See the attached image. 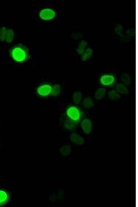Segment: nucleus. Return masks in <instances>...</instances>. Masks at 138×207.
<instances>
[{"label":"nucleus","instance_id":"f257e3e1","mask_svg":"<svg viewBox=\"0 0 138 207\" xmlns=\"http://www.w3.org/2000/svg\"><path fill=\"white\" fill-rule=\"evenodd\" d=\"M9 54L13 61L19 63L25 62L30 57L28 48L22 44L16 45L12 47Z\"/></svg>","mask_w":138,"mask_h":207},{"label":"nucleus","instance_id":"f03ea898","mask_svg":"<svg viewBox=\"0 0 138 207\" xmlns=\"http://www.w3.org/2000/svg\"><path fill=\"white\" fill-rule=\"evenodd\" d=\"M52 85L51 84L44 83L38 86L36 90L38 96L40 98H45L51 96Z\"/></svg>","mask_w":138,"mask_h":207},{"label":"nucleus","instance_id":"7ed1b4c3","mask_svg":"<svg viewBox=\"0 0 138 207\" xmlns=\"http://www.w3.org/2000/svg\"><path fill=\"white\" fill-rule=\"evenodd\" d=\"M39 15L40 18L43 21H50L56 18V13L53 8H46L40 10Z\"/></svg>","mask_w":138,"mask_h":207},{"label":"nucleus","instance_id":"20e7f679","mask_svg":"<svg viewBox=\"0 0 138 207\" xmlns=\"http://www.w3.org/2000/svg\"><path fill=\"white\" fill-rule=\"evenodd\" d=\"M81 127L83 132L85 134H89L92 131L93 125L91 120L86 118L83 120L81 123Z\"/></svg>","mask_w":138,"mask_h":207},{"label":"nucleus","instance_id":"39448f33","mask_svg":"<svg viewBox=\"0 0 138 207\" xmlns=\"http://www.w3.org/2000/svg\"><path fill=\"white\" fill-rule=\"evenodd\" d=\"M66 113L68 119L77 121L79 119L80 116L79 110L77 108L71 107L67 110Z\"/></svg>","mask_w":138,"mask_h":207},{"label":"nucleus","instance_id":"423d86ee","mask_svg":"<svg viewBox=\"0 0 138 207\" xmlns=\"http://www.w3.org/2000/svg\"><path fill=\"white\" fill-rule=\"evenodd\" d=\"M10 199V195L7 190L0 189V207H3L8 204Z\"/></svg>","mask_w":138,"mask_h":207},{"label":"nucleus","instance_id":"0eeeda50","mask_svg":"<svg viewBox=\"0 0 138 207\" xmlns=\"http://www.w3.org/2000/svg\"><path fill=\"white\" fill-rule=\"evenodd\" d=\"M70 139L72 142L76 145H82L85 143L84 139L79 134L73 133L71 134Z\"/></svg>","mask_w":138,"mask_h":207},{"label":"nucleus","instance_id":"6e6552de","mask_svg":"<svg viewBox=\"0 0 138 207\" xmlns=\"http://www.w3.org/2000/svg\"><path fill=\"white\" fill-rule=\"evenodd\" d=\"M115 81V77L110 74L104 75L100 78L101 83L104 85H109L113 84Z\"/></svg>","mask_w":138,"mask_h":207},{"label":"nucleus","instance_id":"1a4fd4ad","mask_svg":"<svg viewBox=\"0 0 138 207\" xmlns=\"http://www.w3.org/2000/svg\"><path fill=\"white\" fill-rule=\"evenodd\" d=\"M64 126L67 130L72 131L77 127V124L74 120L68 118L64 122Z\"/></svg>","mask_w":138,"mask_h":207},{"label":"nucleus","instance_id":"9d476101","mask_svg":"<svg viewBox=\"0 0 138 207\" xmlns=\"http://www.w3.org/2000/svg\"><path fill=\"white\" fill-rule=\"evenodd\" d=\"M88 44V43L87 41L84 40L81 41L76 49V51L78 55H81L87 48Z\"/></svg>","mask_w":138,"mask_h":207},{"label":"nucleus","instance_id":"9b49d317","mask_svg":"<svg viewBox=\"0 0 138 207\" xmlns=\"http://www.w3.org/2000/svg\"><path fill=\"white\" fill-rule=\"evenodd\" d=\"M107 93L106 88H100L97 89L94 94L95 98L97 100H100L105 96Z\"/></svg>","mask_w":138,"mask_h":207},{"label":"nucleus","instance_id":"f8f14e48","mask_svg":"<svg viewBox=\"0 0 138 207\" xmlns=\"http://www.w3.org/2000/svg\"><path fill=\"white\" fill-rule=\"evenodd\" d=\"M93 53V50L90 47H87L81 56V59L83 61H86L91 57Z\"/></svg>","mask_w":138,"mask_h":207},{"label":"nucleus","instance_id":"ddd939ff","mask_svg":"<svg viewBox=\"0 0 138 207\" xmlns=\"http://www.w3.org/2000/svg\"><path fill=\"white\" fill-rule=\"evenodd\" d=\"M116 91L120 94L126 95L128 93V90L127 86L123 83L117 84L116 86Z\"/></svg>","mask_w":138,"mask_h":207},{"label":"nucleus","instance_id":"4468645a","mask_svg":"<svg viewBox=\"0 0 138 207\" xmlns=\"http://www.w3.org/2000/svg\"><path fill=\"white\" fill-rule=\"evenodd\" d=\"M72 149L69 145H66L61 146L59 150V152L61 155L64 156H68L72 152Z\"/></svg>","mask_w":138,"mask_h":207},{"label":"nucleus","instance_id":"2eb2a0df","mask_svg":"<svg viewBox=\"0 0 138 207\" xmlns=\"http://www.w3.org/2000/svg\"><path fill=\"white\" fill-rule=\"evenodd\" d=\"M83 99V95L80 91H75L73 93L72 100L73 102L76 104H78L81 102Z\"/></svg>","mask_w":138,"mask_h":207},{"label":"nucleus","instance_id":"dca6fc26","mask_svg":"<svg viewBox=\"0 0 138 207\" xmlns=\"http://www.w3.org/2000/svg\"><path fill=\"white\" fill-rule=\"evenodd\" d=\"M61 91V87L59 84H54L52 85L51 96L55 97H57L60 95Z\"/></svg>","mask_w":138,"mask_h":207},{"label":"nucleus","instance_id":"f3484780","mask_svg":"<svg viewBox=\"0 0 138 207\" xmlns=\"http://www.w3.org/2000/svg\"><path fill=\"white\" fill-rule=\"evenodd\" d=\"M83 107L87 109H91L94 105V102L92 98L90 97L85 98L83 101Z\"/></svg>","mask_w":138,"mask_h":207},{"label":"nucleus","instance_id":"a211bd4d","mask_svg":"<svg viewBox=\"0 0 138 207\" xmlns=\"http://www.w3.org/2000/svg\"><path fill=\"white\" fill-rule=\"evenodd\" d=\"M108 97L113 100H117L121 98L120 94L115 90H111L108 91Z\"/></svg>","mask_w":138,"mask_h":207},{"label":"nucleus","instance_id":"6ab92c4d","mask_svg":"<svg viewBox=\"0 0 138 207\" xmlns=\"http://www.w3.org/2000/svg\"><path fill=\"white\" fill-rule=\"evenodd\" d=\"M121 81L123 83L127 86H129L131 83V79L129 74L127 73H124L121 76Z\"/></svg>","mask_w":138,"mask_h":207},{"label":"nucleus","instance_id":"aec40b11","mask_svg":"<svg viewBox=\"0 0 138 207\" xmlns=\"http://www.w3.org/2000/svg\"><path fill=\"white\" fill-rule=\"evenodd\" d=\"M14 36H15V33L14 31L11 29H8L5 42L7 43H11L14 40Z\"/></svg>","mask_w":138,"mask_h":207},{"label":"nucleus","instance_id":"412c9836","mask_svg":"<svg viewBox=\"0 0 138 207\" xmlns=\"http://www.w3.org/2000/svg\"><path fill=\"white\" fill-rule=\"evenodd\" d=\"M8 28L4 26L0 28V41H5Z\"/></svg>","mask_w":138,"mask_h":207},{"label":"nucleus","instance_id":"4be33fe9","mask_svg":"<svg viewBox=\"0 0 138 207\" xmlns=\"http://www.w3.org/2000/svg\"><path fill=\"white\" fill-rule=\"evenodd\" d=\"M123 30V26L121 25H118L116 26L115 28V32L118 35H121L122 34Z\"/></svg>","mask_w":138,"mask_h":207},{"label":"nucleus","instance_id":"5701e85b","mask_svg":"<svg viewBox=\"0 0 138 207\" xmlns=\"http://www.w3.org/2000/svg\"><path fill=\"white\" fill-rule=\"evenodd\" d=\"M132 30H128L127 31V35H129V36H132V37H133V35H135V32H132L135 30H133V31Z\"/></svg>","mask_w":138,"mask_h":207}]
</instances>
